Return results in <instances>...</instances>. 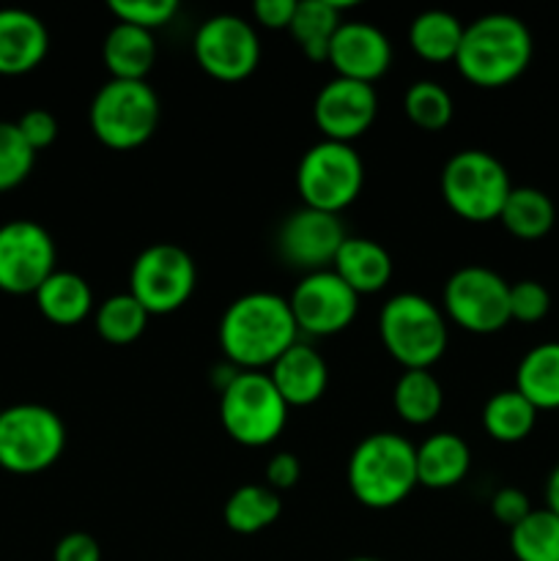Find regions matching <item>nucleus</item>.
Masks as SVG:
<instances>
[{"label":"nucleus","mask_w":559,"mask_h":561,"mask_svg":"<svg viewBox=\"0 0 559 561\" xmlns=\"http://www.w3.org/2000/svg\"><path fill=\"white\" fill-rule=\"evenodd\" d=\"M217 337L228 365L263 373L299 343V329L288 299L272 290H252L230 301L219 318Z\"/></svg>","instance_id":"nucleus-1"},{"label":"nucleus","mask_w":559,"mask_h":561,"mask_svg":"<svg viewBox=\"0 0 559 561\" xmlns=\"http://www.w3.org/2000/svg\"><path fill=\"white\" fill-rule=\"evenodd\" d=\"M535 42L513 14H486L464 27L455 55L460 77L477 88H504L518 80L532 64Z\"/></svg>","instance_id":"nucleus-2"},{"label":"nucleus","mask_w":559,"mask_h":561,"mask_svg":"<svg viewBox=\"0 0 559 561\" xmlns=\"http://www.w3.org/2000/svg\"><path fill=\"white\" fill-rule=\"evenodd\" d=\"M351 496L367 510H389L411 496L417 482V449L400 433H373L354 447L345 469Z\"/></svg>","instance_id":"nucleus-3"},{"label":"nucleus","mask_w":559,"mask_h":561,"mask_svg":"<svg viewBox=\"0 0 559 561\" xmlns=\"http://www.w3.org/2000/svg\"><path fill=\"white\" fill-rule=\"evenodd\" d=\"M378 337L403 370H431L447 351V318L420 294H395L378 312Z\"/></svg>","instance_id":"nucleus-4"},{"label":"nucleus","mask_w":559,"mask_h":561,"mask_svg":"<svg viewBox=\"0 0 559 561\" xmlns=\"http://www.w3.org/2000/svg\"><path fill=\"white\" fill-rule=\"evenodd\" d=\"M288 403L280 398L269 373L239 370L219 392V420L241 447H269L288 425Z\"/></svg>","instance_id":"nucleus-5"},{"label":"nucleus","mask_w":559,"mask_h":561,"mask_svg":"<svg viewBox=\"0 0 559 561\" xmlns=\"http://www.w3.org/2000/svg\"><path fill=\"white\" fill-rule=\"evenodd\" d=\"M513 184L507 168L493 153L466 148L447 159L442 170V197L449 211L466 222L486 225L499 219Z\"/></svg>","instance_id":"nucleus-6"},{"label":"nucleus","mask_w":559,"mask_h":561,"mask_svg":"<svg viewBox=\"0 0 559 561\" xmlns=\"http://www.w3.org/2000/svg\"><path fill=\"white\" fill-rule=\"evenodd\" d=\"M91 131L113 151H132L151 140L159 124V99L148 82L107 80L88 110Z\"/></svg>","instance_id":"nucleus-7"},{"label":"nucleus","mask_w":559,"mask_h":561,"mask_svg":"<svg viewBox=\"0 0 559 561\" xmlns=\"http://www.w3.org/2000/svg\"><path fill=\"white\" fill-rule=\"evenodd\" d=\"M365 186V164L351 142L321 140L307 148L296 168L301 206L316 211H345Z\"/></svg>","instance_id":"nucleus-8"},{"label":"nucleus","mask_w":559,"mask_h":561,"mask_svg":"<svg viewBox=\"0 0 559 561\" xmlns=\"http://www.w3.org/2000/svg\"><path fill=\"white\" fill-rule=\"evenodd\" d=\"M64 447V420L47 405L20 403L0 411V469L38 474L58 463Z\"/></svg>","instance_id":"nucleus-9"},{"label":"nucleus","mask_w":559,"mask_h":561,"mask_svg":"<svg viewBox=\"0 0 559 561\" xmlns=\"http://www.w3.org/2000/svg\"><path fill=\"white\" fill-rule=\"evenodd\" d=\"M195 261L179 244H151L132 263L129 294L148 316H170L181 310L195 294Z\"/></svg>","instance_id":"nucleus-10"},{"label":"nucleus","mask_w":559,"mask_h":561,"mask_svg":"<svg viewBox=\"0 0 559 561\" xmlns=\"http://www.w3.org/2000/svg\"><path fill=\"white\" fill-rule=\"evenodd\" d=\"M442 312L469 334L502 332L510 323V283L486 266L458 268L444 285Z\"/></svg>","instance_id":"nucleus-11"},{"label":"nucleus","mask_w":559,"mask_h":561,"mask_svg":"<svg viewBox=\"0 0 559 561\" xmlns=\"http://www.w3.org/2000/svg\"><path fill=\"white\" fill-rule=\"evenodd\" d=\"M192 53L208 77L219 82H241L261 64V38L244 16L214 14L195 31Z\"/></svg>","instance_id":"nucleus-12"},{"label":"nucleus","mask_w":559,"mask_h":561,"mask_svg":"<svg viewBox=\"0 0 559 561\" xmlns=\"http://www.w3.org/2000/svg\"><path fill=\"white\" fill-rule=\"evenodd\" d=\"M290 312L299 334L307 337H334L354 323L360 296L332 272L305 274L288 296Z\"/></svg>","instance_id":"nucleus-13"},{"label":"nucleus","mask_w":559,"mask_h":561,"mask_svg":"<svg viewBox=\"0 0 559 561\" xmlns=\"http://www.w3.org/2000/svg\"><path fill=\"white\" fill-rule=\"evenodd\" d=\"M55 241L33 219L0 225V290L11 296L36 294L55 272Z\"/></svg>","instance_id":"nucleus-14"},{"label":"nucleus","mask_w":559,"mask_h":561,"mask_svg":"<svg viewBox=\"0 0 559 561\" xmlns=\"http://www.w3.org/2000/svg\"><path fill=\"white\" fill-rule=\"evenodd\" d=\"M345 239H349V233H345L338 214L301 206L280 225L277 250L288 266L312 274L332 268Z\"/></svg>","instance_id":"nucleus-15"},{"label":"nucleus","mask_w":559,"mask_h":561,"mask_svg":"<svg viewBox=\"0 0 559 561\" xmlns=\"http://www.w3.org/2000/svg\"><path fill=\"white\" fill-rule=\"evenodd\" d=\"M378 115L376 88L367 82L343 80L334 77L318 91L312 102V121L323 140L354 142L365 135Z\"/></svg>","instance_id":"nucleus-16"},{"label":"nucleus","mask_w":559,"mask_h":561,"mask_svg":"<svg viewBox=\"0 0 559 561\" xmlns=\"http://www.w3.org/2000/svg\"><path fill=\"white\" fill-rule=\"evenodd\" d=\"M327 64L334 69V77L373 85L392 64V44L381 27L370 22H343L329 44Z\"/></svg>","instance_id":"nucleus-17"},{"label":"nucleus","mask_w":559,"mask_h":561,"mask_svg":"<svg viewBox=\"0 0 559 561\" xmlns=\"http://www.w3.org/2000/svg\"><path fill=\"white\" fill-rule=\"evenodd\" d=\"M269 378L288 409H307L327 392L329 365L312 345L299 340L269 367Z\"/></svg>","instance_id":"nucleus-18"},{"label":"nucleus","mask_w":559,"mask_h":561,"mask_svg":"<svg viewBox=\"0 0 559 561\" xmlns=\"http://www.w3.org/2000/svg\"><path fill=\"white\" fill-rule=\"evenodd\" d=\"M49 49V33L25 9H0V75L20 77L36 69Z\"/></svg>","instance_id":"nucleus-19"},{"label":"nucleus","mask_w":559,"mask_h":561,"mask_svg":"<svg viewBox=\"0 0 559 561\" xmlns=\"http://www.w3.org/2000/svg\"><path fill=\"white\" fill-rule=\"evenodd\" d=\"M332 272L354 290L356 296L378 294L392 279V255L378 241L349 236L332 263Z\"/></svg>","instance_id":"nucleus-20"},{"label":"nucleus","mask_w":559,"mask_h":561,"mask_svg":"<svg viewBox=\"0 0 559 561\" xmlns=\"http://www.w3.org/2000/svg\"><path fill=\"white\" fill-rule=\"evenodd\" d=\"M417 449V482L431 491H447L464 482L471 469V449L458 433H433Z\"/></svg>","instance_id":"nucleus-21"},{"label":"nucleus","mask_w":559,"mask_h":561,"mask_svg":"<svg viewBox=\"0 0 559 561\" xmlns=\"http://www.w3.org/2000/svg\"><path fill=\"white\" fill-rule=\"evenodd\" d=\"M102 60L110 71V80L146 82L148 71L153 69V60H157L153 33L115 22L104 36Z\"/></svg>","instance_id":"nucleus-22"},{"label":"nucleus","mask_w":559,"mask_h":561,"mask_svg":"<svg viewBox=\"0 0 559 561\" xmlns=\"http://www.w3.org/2000/svg\"><path fill=\"white\" fill-rule=\"evenodd\" d=\"M33 296H36L38 312L55 327H77L96 310L91 285L75 272H58L55 268Z\"/></svg>","instance_id":"nucleus-23"},{"label":"nucleus","mask_w":559,"mask_h":561,"mask_svg":"<svg viewBox=\"0 0 559 561\" xmlns=\"http://www.w3.org/2000/svg\"><path fill=\"white\" fill-rule=\"evenodd\" d=\"M537 411L559 409V343H540L521 356L515 387Z\"/></svg>","instance_id":"nucleus-24"},{"label":"nucleus","mask_w":559,"mask_h":561,"mask_svg":"<svg viewBox=\"0 0 559 561\" xmlns=\"http://www.w3.org/2000/svg\"><path fill=\"white\" fill-rule=\"evenodd\" d=\"M340 14H343V3H334V0H299L288 33L299 44L307 60L312 64L327 60L329 44H332L338 27L343 25Z\"/></svg>","instance_id":"nucleus-25"},{"label":"nucleus","mask_w":559,"mask_h":561,"mask_svg":"<svg viewBox=\"0 0 559 561\" xmlns=\"http://www.w3.org/2000/svg\"><path fill=\"white\" fill-rule=\"evenodd\" d=\"M464 22L455 14L442 9L422 11L414 16L409 27V44L422 60L427 64H455V55L460 49V38H464Z\"/></svg>","instance_id":"nucleus-26"},{"label":"nucleus","mask_w":559,"mask_h":561,"mask_svg":"<svg viewBox=\"0 0 559 561\" xmlns=\"http://www.w3.org/2000/svg\"><path fill=\"white\" fill-rule=\"evenodd\" d=\"M499 222L504 225L510 236L521 241H537L548 236V230L557 222V208L551 197L535 186H513L507 203H504Z\"/></svg>","instance_id":"nucleus-27"},{"label":"nucleus","mask_w":559,"mask_h":561,"mask_svg":"<svg viewBox=\"0 0 559 561\" xmlns=\"http://www.w3.org/2000/svg\"><path fill=\"white\" fill-rule=\"evenodd\" d=\"M280 513H283V502H280L277 491H272L269 485L247 482L230 493L223 518L225 526L236 535H258V531L269 529L280 518Z\"/></svg>","instance_id":"nucleus-28"},{"label":"nucleus","mask_w":559,"mask_h":561,"mask_svg":"<svg viewBox=\"0 0 559 561\" xmlns=\"http://www.w3.org/2000/svg\"><path fill=\"white\" fill-rule=\"evenodd\" d=\"M540 411L518 392V389H502L491 394L482 405V427L488 436L499 444H518L535 431Z\"/></svg>","instance_id":"nucleus-29"},{"label":"nucleus","mask_w":559,"mask_h":561,"mask_svg":"<svg viewBox=\"0 0 559 561\" xmlns=\"http://www.w3.org/2000/svg\"><path fill=\"white\" fill-rule=\"evenodd\" d=\"M392 405L406 425H431L444 405L442 383L431 370H403L395 381Z\"/></svg>","instance_id":"nucleus-30"},{"label":"nucleus","mask_w":559,"mask_h":561,"mask_svg":"<svg viewBox=\"0 0 559 561\" xmlns=\"http://www.w3.org/2000/svg\"><path fill=\"white\" fill-rule=\"evenodd\" d=\"M148 312L142 310L140 301L126 290V294H113L93 310V327L102 340L110 345H129L146 332Z\"/></svg>","instance_id":"nucleus-31"},{"label":"nucleus","mask_w":559,"mask_h":561,"mask_svg":"<svg viewBox=\"0 0 559 561\" xmlns=\"http://www.w3.org/2000/svg\"><path fill=\"white\" fill-rule=\"evenodd\" d=\"M510 551L515 561H559V515L551 510H532L510 529Z\"/></svg>","instance_id":"nucleus-32"},{"label":"nucleus","mask_w":559,"mask_h":561,"mask_svg":"<svg viewBox=\"0 0 559 561\" xmlns=\"http://www.w3.org/2000/svg\"><path fill=\"white\" fill-rule=\"evenodd\" d=\"M403 113L417 129L442 131L453 121V96L442 82L420 80L403 93Z\"/></svg>","instance_id":"nucleus-33"},{"label":"nucleus","mask_w":559,"mask_h":561,"mask_svg":"<svg viewBox=\"0 0 559 561\" xmlns=\"http://www.w3.org/2000/svg\"><path fill=\"white\" fill-rule=\"evenodd\" d=\"M36 151L25 142L16 121H0V192L20 186L31 175Z\"/></svg>","instance_id":"nucleus-34"},{"label":"nucleus","mask_w":559,"mask_h":561,"mask_svg":"<svg viewBox=\"0 0 559 561\" xmlns=\"http://www.w3.org/2000/svg\"><path fill=\"white\" fill-rule=\"evenodd\" d=\"M107 9L124 25H135L140 31L153 33L173 20L179 3L175 0H110Z\"/></svg>","instance_id":"nucleus-35"},{"label":"nucleus","mask_w":559,"mask_h":561,"mask_svg":"<svg viewBox=\"0 0 559 561\" xmlns=\"http://www.w3.org/2000/svg\"><path fill=\"white\" fill-rule=\"evenodd\" d=\"M551 310V294L537 279H518L510 285V321L537 323Z\"/></svg>","instance_id":"nucleus-36"},{"label":"nucleus","mask_w":559,"mask_h":561,"mask_svg":"<svg viewBox=\"0 0 559 561\" xmlns=\"http://www.w3.org/2000/svg\"><path fill=\"white\" fill-rule=\"evenodd\" d=\"M16 129L22 131L27 146L38 153L44 151V148L53 146L55 137H58V118H55L49 110H27V113L16 121Z\"/></svg>","instance_id":"nucleus-37"},{"label":"nucleus","mask_w":559,"mask_h":561,"mask_svg":"<svg viewBox=\"0 0 559 561\" xmlns=\"http://www.w3.org/2000/svg\"><path fill=\"white\" fill-rule=\"evenodd\" d=\"M529 513H532L529 496H526L524 491H518V488H499V491L491 496V515L499 520V524L507 526V529L518 526Z\"/></svg>","instance_id":"nucleus-38"},{"label":"nucleus","mask_w":559,"mask_h":561,"mask_svg":"<svg viewBox=\"0 0 559 561\" xmlns=\"http://www.w3.org/2000/svg\"><path fill=\"white\" fill-rule=\"evenodd\" d=\"M53 561H102V548L85 531H69L55 546Z\"/></svg>","instance_id":"nucleus-39"},{"label":"nucleus","mask_w":559,"mask_h":561,"mask_svg":"<svg viewBox=\"0 0 559 561\" xmlns=\"http://www.w3.org/2000/svg\"><path fill=\"white\" fill-rule=\"evenodd\" d=\"M296 5H299V0H258V3H252V16L266 31H288Z\"/></svg>","instance_id":"nucleus-40"},{"label":"nucleus","mask_w":559,"mask_h":561,"mask_svg":"<svg viewBox=\"0 0 559 561\" xmlns=\"http://www.w3.org/2000/svg\"><path fill=\"white\" fill-rule=\"evenodd\" d=\"M299 477H301V463L294 453H277L266 463V485L272 488V491L277 493L290 491V488L299 482Z\"/></svg>","instance_id":"nucleus-41"},{"label":"nucleus","mask_w":559,"mask_h":561,"mask_svg":"<svg viewBox=\"0 0 559 561\" xmlns=\"http://www.w3.org/2000/svg\"><path fill=\"white\" fill-rule=\"evenodd\" d=\"M546 507L551 510L554 515H559V463L554 466V471L548 474L546 482Z\"/></svg>","instance_id":"nucleus-42"},{"label":"nucleus","mask_w":559,"mask_h":561,"mask_svg":"<svg viewBox=\"0 0 559 561\" xmlns=\"http://www.w3.org/2000/svg\"><path fill=\"white\" fill-rule=\"evenodd\" d=\"M349 561H378V559H370V557H356V559H349Z\"/></svg>","instance_id":"nucleus-43"},{"label":"nucleus","mask_w":559,"mask_h":561,"mask_svg":"<svg viewBox=\"0 0 559 561\" xmlns=\"http://www.w3.org/2000/svg\"><path fill=\"white\" fill-rule=\"evenodd\" d=\"M0 411H3V409H0Z\"/></svg>","instance_id":"nucleus-44"}]
</instances>
